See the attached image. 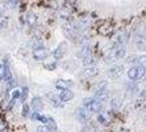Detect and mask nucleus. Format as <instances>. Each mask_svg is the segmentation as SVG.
Instances as JSON below:
<instances>
[{
    "label": "nucleus",
    "instance_id": "f3484780",
    "mask_svg": "<svg viewBox=\"0 0 146 132\" xmlns=\"http://www.w3.org/2000/svg\"><path fill=\"white\" fill-rule=\"evenodd\" d=\"M25 21H27L31 26H34V25L37 24V16L34 13H28L27 17H25Z\"/></svg>",
    "mask_w": 146,
    "mask_h": 132
},
{
    "label": "nucleus",
    "instance_id": "c756f323",
    "mask_svg": "<svg viewBox=\"0 0 146 132\" xmlns=\"http://www.w3.org/2000/svg\"><path fill=\"white\" fill-rule=\"evenodd\" d=\"M1 16H4V14H3V10L0 9V17H1Z\"/></svg>",
    "mask_w": 146,
    "mask_h": 132
},
{
    "label": "nucleus",
    "instance_id": "c85d7f7f",
    "mask_svg": "<svg viewBox=\"0 0 146 132\" xmlns=\"http://www.w3.org/2000/svg\"><path fill=\"white\" fill-rule=\"evenodd\" d=\"M45 67H48L49 69H53V68L55 67V64H49V65H45Z\"/></svg>",
    "mask_w": 146,
    "mask_h": 132
},
{
    "label": "nucleus",
    "instance_id": "f257e3e1",
    "mask_svg": "<svg viewBox=\"0 0 146 132\" xmlns=\"http://www.w3.org/2000/svg\"><path fill=\"white\" fill-rule=\"evenodd\" d=\"M128 77L132 81H137V80L143 78L145 77V64H137L130 67L128 71Z\"/></svg>",
    "mask_w": 146,
    "mask_h": 132
},
{
    "label": "nucleus",
    "instance_id": "f8f14e48",
    "mask_svg": "<svg viewBox=\"0 0 146 132\" xmlns=\"http://www.w3.org/2000/svg\"><path fill=\"white\" fill-rule=\"evenodd\" d=\"M72 81L70 80H57L55 81V86L58 89H61V90H66V89H70L72 86Z\"/></svg>",
    "mask_w": 146,
    "mask_h": 132
},
{
    "label": "nucleus",
    "instance_id": "20e7f679",
    "mask_svg": "<svg viewBox=\"0 0 146 132\" xmlns=\"http://www.w3.org/2000/svg\"><path fill=\"white\" fill-rule=\"evenodd\" d=\"M111 51H112V56L117 60V59H122L125 56L126 47H125V44H122V43H115V46L111 48Z\"/></svg>",
    "mask_w": 146,
    "mask_h": 132
},
{
    "label": "nucleus",
    "instance_id": "39448f33",
    "mask_svg": "<svg viewBox=\"0 0 146 132\" xmlns=\"http://www.w3.org/2000/svg\"><path fill=\"white\" fill-rule=\"evenodd\" d=\"M66 50H67V42H61V43L57 46V48L53 51V58H54L55 60L62 59L66 54Z\"/></svg>",
    "mask_w": 146,
    "mask_h": 132
},
{
    "label": "nucleus",
    "instance_id": "1a4fd4ad",
    "mask_svg": "<svg viewBox=\"0 0 146 132\" xmlns=\"http://www.w3.org/2000/svg\"><path fill=\"white\" fill-rule=\"evenodd\" d=\"M122 71H124V67H122V65H120V64L112 65V67L108 69V76L111 78H117L122 74Z\"/></svg>",
    "mask_w": 146,
    "mask_h": 132
},
{
    "label": "nucleus",
    "instance_id": "6e6552de",
    "mask_svg": "<svg viewBox=\"0 0 146 132\" xmlns=\"http://www.w3.org/2000/svg\"><path fill=\"white\" fill-rule=\"evenodd\" d=\"M3 73H4V77L3 80H5V81L8 82V84H12L13 82V77H12V72H11V68H9V61H8V59H5L4 60V67H3Z\"/></svg>",
    "mask_w": 146,
    "mask_h": 132
},
{
    "label": "nucleus",
    "instance_id": "9b49d317",
    "mask_svg": "<svg viewBox=\"0 0 146 132\" xmlns=\"http://www.w3.org/2000/svg\"><path fill=\"white\" fill-rule=\"evenodd\" d=\"M74 98V91L71 89H66V90H62L61 95H59V99L61 102H68Z\"/></svg>",
    "mask_w": 146,
    "mask_h": 132
},
{
    "label": "nucleus",
    "instance_id": "5701e85b",
    "mask_svg": "<svg viewBox=\"0 0 146 132\" xmlns=\"http://www.w3.org/2000/svg\"><path fill=\"white\" fill-rule=\"evenodd\" d=\"M23 116H24V118L29 116V106H28V105L23 106Z\"/></svg>",
    "mask_w": 146,
    "mask_h": 132
},
{
    "label": "nucleus",
    "instance_id": "0eeeda50",
    "mask_svg": "<svg viewBox=\"0 0 146 132\" xmlns=\"http://www.w3.org/2000/svg\"><path fill=\"white\" fill-rule=\"evenodd\" d=\"M86 108H88L91 112H102V110H103V102H100L99 99H96V98H92L91 99V102L88 103V106Z\"/></svg>",
    "mask_w": 146,
    "mask_h": 132
},
{
    "label": "nucleus",
    "instance_id": "a878e982",
    "mask_svg": "<svg viewBox=\"0 0 146 132\" xmlns=\"http://www.w3.org/2000/svg\"><path fill=\"white\" fill-rule=\"evenodd\" d=\"M19 97H21V91L19 90V89H16V90L13 91V94H12V99H16V98H19Z\"/></svg>",
    "mask_w": 146,
    "mask_h": 132
},
{
    "label": "nucleus",
    "instance_id": "393cba45",
    "mask_svg": "<svg viewBox=\"0 0 146 132\" xmlns=\"http://www.w3.org/2000/svg\"><path fill=\"white\" fill-rule=\"evenodd\" d=\"M37 132H51V131L45 125H40V127H37Z\"/></svg>",
    "mask_w": 146,
    "mask_h": 132
},
{
    "label": "nucleus",
    "instance_id": "2eb2a0df",
    "mask_svg": "<svg viewBox=\"0 0 146 132\" xmlns=\"http://www.w3.org/2000/svg\"><path fill=\"white\" fill-rule=\"evenodd\" d=\"M99 73V68L98 67H87L83 72V76L84 77H92V76H96Z\"/></svg>",
    "mask_w": 146,
    "mask_h": 132
},
{
    "label": "nucleus",
    "instance_id": "6ab92c4d",
    "mask_svg": "<svg viewBox=\"0 0 146 132\" xmlns=\"http://www.w3.org/2000/svg\"><path fill=\"white\" fill-rule=\"evenodd\" d=\"M50 101H51V105L55 106V107H59L61 106V99H59V95H50Z\"/></svg>",
    "mask_w": 146,
    "mask_h": 132
},
{
    "label": "nucleus",
    "instance_id": "aec40b11",
    "mask_svg": "<svg viewBox=\"0 0 146 132\" xmlns=\"http://www.w3.org/2000/svg\"><path fill=\"white\" fill-rule=\"evenodd\" d=\"M112 107L115 108V110H119L120 107H121V99H119V98H113L112 99Z\"/></svg>",
    "mask_w": 146,
    "mask_h": 132
},
{
    "label": "nucleus",
    "instance_id": "bb28decb",
    "mask_svg": "<svg viewBox=\"0 0 146 132\" xmlns=\"http://www.w3.org/2000/svg\"><path fill=\"white\" fill-rule=\"evenodd\" d=\"M40 118H41V114H40V112H33L32 119H34V120H40Z\"/></svg>",
    "mask_w": 146,
    "mask_h": 132
},
{
    "label": "nucleus",
    "instance_id": "7ed1b4c3",
    "mask_svg": "<svg viewBox=\"0 0 146 132\" xmlns=\"http://www.w3.org/2000/svg\"><path fill=\"white\" fill-rule=\"evenodd\" d=\"M76 116H78L79 122L86 124V123H88L90 119H91V111H90L88 108H86L82 106V107H79L78 110H76Z\"/></svg>",
    "mask_w": 146,
    "mask_h": 132
},
{
    "label": "nucleus",
    "instance_id": "dca6fc26",
    "mask_svg": "<svg viewBox=\"0 0 146 132\" xmlns=\"http://www.w3.org/2000/svg\"><path fill=\"white\" fill-rule=\"evenodd\" d=\"M95 63H96V60H95V58H94L91 54L83 56V65H84V67H94Z\"/></svg>",
    "mask_w": 146,
    "mask_h": 132
},
{
    "label": "nucleus",
    "instance_id": "f03ea898",
    "mask_svg": "<svg viewBox=\"0 0 146 132\" xmlns=\"http://www.w3.org/2000/svg\"><path fill=\"white\" fill-rule=\"evenodd\" d=\"M98 31L102 34V35H109V34L113 31L112 21H109V20H102L100 22H99Z\"/></svg>",
    "mask_w": 146,
    "mask_h": 132
},
{
    "label": "nucleus",
    "instance_id": "b1692460",
    "mask_svg": "<svg viewBox=\"0 0 146 132\" xmlns=\"http://www.w3.org/2000/svg\"><path fill=\"white\" fill-rule=\"evenodd\" d=\"M27 97H28V88L25 86V88H23V90H21V98L24 99H27Z\"/></svg>",
    "mask_w": 146,
    "mask_h": 132
},
{
    "label": "nucleus",
    "instance_id": "412c9836",
    "mask_svg": "<svg viewBox=\"0 0 146 132\" xmlns=\"http://www.w3.org/2000/svg\"><path fill=\"white\" fill-rule=\"evenodd\" d=\"M98 122L99 123H102V124H108L109 123V120L104 116V114H99V116H98Z\"/></svg>",
    "mask_w": 146,
    "mask_h": 132
},
{
    "label": "nucleus",
    "instance_id": "4468645a",
    "mask_svg": "<svg viewBox=\"0 0 146 132\" xmlns=\"http://www.w3.org/2000/svg\"><path fill=\"white\" fill-rule=\"evenodd\" d=\"M136 43H137V47L139 48V50H145V33L142 31V34H137L136 37Z\"/></svg>",
    "mask_w": 146,
    "mask_h": 132
},
{
    "label": "nucleus",
    "instance_id": "423d86ee",
    "mask_svg": "<svg viewBox=\"0 0 146 132\" xmlns=\"http://www.w3.org/2000/svg\"><path fill=\"white\" fill-rule=\"evenodd\" d=\"M48 55H49V51H48V48L44 47V46L33 48V58L36 59V60H45V59L48 58Z\"/></svg>",
    "mask_w": 146,
    "mask_h": 132
},
{
    "label": "nucleus",
    "instance_id": "4be33fe9",
    "mask_svg": "<svg viewBox=\"0 0 146 132\" xmlns=\"http://www.w3.org/2000/svg\"><path fill=\"white\" fill-rule=\"evenodd\" d=\"M5 26H7V17L1 16L0 17V29H4Z\"/></svg>",
    "mask_w": 146,
    "mask_h": 132
},
{
    "label": "nucleus",
    "instance_id": "a211bd4d",
    "mask_svg": "<svg viewBox=\"0 0 146 132\" xmlns=\"http://www.w3.org/2000/svg\"><path fill=\"white\" fill-rule=\"evenodd\" d=\"M82 132H96V125L92 122L86 123L84 127H83V129H82Z\"/></svg>",
    "mask_w": 146,
    "mask_h": 132
},
{
    "label": "nucleus",
    "instance_id": "cd10ccee",
    "mask_svg": "<svg viewBox=\"0 0 146 132\" xmlns=\"http://www.w3.org/2000/svg\"><path fill=\"white\" fill-rule=\"evenodd\" d=\"M4 73H3V64H0V80H3Z\"/></svg>",
    "mask_w": 146,
    "mask_h": 132
},
{
    "label": "nucleus",
    "instance_id": "9d476101",
    "mask_svg": "<svg viewBox=\"0 0 146 132\" xmlns=\"http://www.w3.org/2000/svg\"><path fill=\"white\" fill-rule=\"evenodd\" d=\"M31 107L34 110V112H41L44 110V102H42L41 97H33L31 102Z\"/></svg>",
    "mask_w": 146,
    "mask_h": 132
},
{
    "label": "nucleus",
    "instance_id": "ddd939ff",
    "mask_svg": "<svg viewBox=\"0 0 146 132\" xmlns=\"http://www.w3.org/2000/svg\"><path fill=\"white\" fill-rule=\"evenodd\" d=\"M45 127H48L49 129H50L51 132H54V131H57V128H58V125H57V122H55L54 119L51 118V116H46V119H45Z\"/></svg>",
    "mask_w": 146,
    "mask_h": 132
}]
</instances>
